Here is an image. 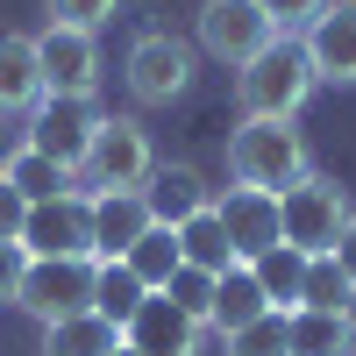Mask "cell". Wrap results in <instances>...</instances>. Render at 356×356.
Masks as SVG:
<instances>
[{"label":"cell","instance_id":"cell-29","mask_svg":"<svg viewBox=\"0 0 356 356\" xmlns=\"http://www.w3.org/2000/svg\"><path fill=\"white\" fill-rule=\"evenodd\" d=\"M257 8L271 15V29H278V36H300V29H307L321 8H328V0H257Z\"/></svg>","mask_w":356,"mask_h":356},{"label":"cell","instance_id":"cell-4","mask_svg":"<svg viewBox=\"0 0 356 356\" xmlns=\"http://www.w3.org/2000/svg\"><path fill=\"white\" fill-rule=\"evenodd\" d=\"M100 122L107 114L93 107V100H65V93H43L36 107H29V150L36 157H50V164H65L72 178L86 171V157H93V136H100Z\"/></svg>","mask_w":356,"mask_h":356},{"label":"cell","instance_id":"cell-13","mask_svg":"<svg viewBox=\"0 0 356 356\" xmlns=\"http://www.w3.org/2000/svg\"><path fill=\"white\" fill-rule=\"evenodd\" d=\"M122 342H129V349H143V356H200L207 328H200L193 314H178L164 292H150V300L136 307V321L122 328Z\"/></svg>","mask_w":356,"mask_h":356},{"label":"cell","instance_id":"cell-22","mask_svg":"<svg viewBox=\"0 0 356 356\" xmlns=\"http://www.w3.org/2000/svg\"><path fill=\"white\" fill-rule=\"evenodd\" d=\"M122 264H129V271L150 285V292H164V285H171V271L186 264V257H178V228H157V221H150V228L136 235V250H129Z\"/></svg>","mask_w":356,"mask_h":356},{"label":"cell","instance_id":"cell-25","mask_svg":"<svg viewBox=\"0 0 356 356\" xmlns=\"http://www.w3.org/2000/svg\"><path fill=\"white\" fill-rule=\"evenodd\" d=\"M356 300V285L335 257H307V271H300V307H349Z\"/></svg>","mask_w":356,"mask_h":356},{"label":"cell","instance_id":"cell-21","mask_svg":"<svg viewBox=\"0 0 356 356\" xmlns=\"http://www.w3.org/2000/svg\"><path fill=\"white\" fill-rule=\"evenodd\" d=\"M143 300H150V285H143V278L129 271L122 257H114V264H100V271H93V314H107L114 328H129Z\"/></svg>","mask_w":356,"mask_h":356},{"label":"cell","instance_id":"cell-5","mask_svg":"<svg viewBox=\"0 0 356 356\" xmlns=\"http://www.w3.org/2000/svg\"><path fill=\"white\" fill-rule=\"evenodd\" d=\"M157 171V150H150V129L136 114H107L100 136H93V157H86V186L93 193H143V178Z\"/></svg>","mask_w":356,"mask_h":356},{"label":"cell","instance_id":"cell-32","mask_svg":"<svg viewBox=\"0 0 356 356\" xmlns=\"http://www.w3.org/2000/svg\"><path fill=\"white\" fill-rule=\"evenodd\" d=\"M29 150V129H15V122H0V178H8V164Z\"/></svg>","mask_w":356,"mask_h":356},{"label":"cell","instance_id":"cell-24","mask_svg":"<svg viewBox=\"0 0 356 356\" xmlns=\"http://www.w3.org/2000/svg\"><path fill=\"white\" fill-rule=\"evenodd\" d=\"M8 186L36 207V200H57V193H72V171L65 164H50V157H36V150H22L15 164H8Z\"/></svg>","mask_w":356,"mask_h":356},{"label":"cell","instance_id":"cell-12","mask_svg":"<svg viewBox=\"0 0 356 356\" xmlns=\"http://www.w3.org/2000/svg\"><path fill=\"white\" fill-rule=\"evenodd\" d=\"M300 50H307L314 79L356 86V0H328V8L300 29Z\"/></svg>","mask_w":356,"mask_h":356},{"label":"cell","instance_id":"cell-2","mask_svg":"<svg viewBox=\"0 0 356 356\" xmlns=\"http://www.w3.org/2000/svg\"><path fill=\"white\" fill-rule=\"evenodd\" d=\"M314 171V150H307V136L292 129V122H235L228 136V178L235 186H257V193H285V186H300V178Z\"/></svg>","mask_w":356,"mask_h":356},{"label":"cell","instance_id":"cell-28","mask_svg":"<svg viewBox=\"0 0 356 356\" xmlns=\"http://www.w3.org/2000/svg\"><path fill=\"white\" fill-rule=\"evenodd\" d=\"M43 8H50L57 29H86V36H93L100 22H114V8H122V0H43Z\"/></svg>","mask_w":356,"mask_h":356},{"label":"cell","instance_id":"cell-30","mask_svg":"<svg viewBox=\"0 0 356 356\" xmlns=\"http://www.w3.org/2000/svg\"><path fill=\"white\" fill-rule=\"evenodd\" d=\"M22 221H29V200L0 178V243H22Z\"/></svg>","mask_w":356,"mask_h":356},{"label":"cell","instance_id":"cell-7","mask_svg":"<svg viewBox=\"0 0 356 356\" xmlns=\"http://www.w3.org/2000/svg\"><path fill=\"white\" fill-rule=\"evenodd\" d=\"M122 79H129V100H136V107H171V100L193 86V50L178 43L171 29H143V36L129 43Z\"/></svg>","mask_w":356,"mask_h":356},{"label":"cell","instance_id":"cell-6","mask_svg":"<svg viewBox=\"0 0 356 356\" xmlns=\"http://www.w3.org/2000/svg\"><path fill=\"white\" fill-rule=\"evenodd\" d=\"M93 271H100L93 257H29L15 307L36 314L43 328H50V321H65V314H86V307H93Z\"/></svg>","mask_w":356,"mask_h":356},{"label":"cell","instance_id":"cell-23","mask_svg":"<svg viewBox=\"0 0 356 356\" xmlns=\"http://www.w3.org/2000/svg\"><path fill=\"white\" fill-rule=\"evenodd\" d=\"M250 271H257V285H264V300H271L278 314H292V307H300V271H307V257L292 250V243H278V250H264V257L250 264Z\"/></svg>","mask_w":356,"mask_h":356},{"label":"cell","instance_id":"cell-16","mask_svg":"<svg viewBox=\"0 0 356 356\" xmlns=\"http://www.w3.org/2000/svg\"><path fill=\"white\" fill-rule=\"evenodd\" d=\"M36 100H43L36 36H0V122H29Z\"/></svg>","mask_w":356,"mask_h":356},{"label":"cell","instance_id":"cell-8","mask_svg":"<svg viewBox=\"0 0 356 356\" xmlns=\"http://www.w3.org/2000/svg\"><path fill=\"white\" fill-rule=\"evenodd\" d=\"M278 43V29H271V15L257 8V0H207L200 8V50L214 57V65H228V72H243L250 57H264Z\"/></svg>","mask_w":356,"mask_h":356},{"label":"cell","instance_id":"cell-18","mask_svg":"<svg viewBox=\"0 0 356 356\" xmlns=\"http://www.w3.org/2000/svg\"><path fill=\"white\" fill-rule=\"evenodd\" d=\"M114 349H122V328L107 314H93V307L43 328V356H114Z\"/></svg>","mask_w":356,"mask_h":356},{"label":"cell","instance_id":"cell-15","mask_svg":"<svg viewBox=\"0 0 356 356\" xmlns=\"http://www.w3.org/2000/svg\"><path fill=\"white\" fill-rule=\"evenodd\" d=\"M143 228H150V207H143V193H93V264L129 257Z\"/></svg>","mask_w":356,"mask_h":356},{"label":"cell","instance_id":"cell-19","mask_svg":"<svg viewBox=\"0 0 356 356\" xmlns=\"http://www.w3.org/2000/svg\"><path fill=\"white\" fill-rule=\"evenodd\" d=\"M264 314H271V300H264V285H257L250 264L221 271V285H214V328L235 335V328H250V321H264Z\"/></svg>","mask_w":356,"mask_h":356},{"label":"cell","instance_id":"cell-20","mask_svg":"<svg viewBox=\"0 0 356 356\" xmlns=\"http://www.w3.org/2000/svg\"><path fill=\"white\" fill-rule=\"evenodd\" d=\"M178 257H186L193 271H214V278L243 264V257H235V243H228V228H221V214H214V207H207V214H193L186 228H178Z\"/></svg>","mask_w":356,"mask_h":356},{"label":"cell","instance_id":"cell-31","mask_svg":"<svg viewBox=\"0 0 356 356\" xmlns=\"http://www.w3.org/2000/svg\"><path fill=\"white\" fill-rule=\"evenodd\" d=\"M22 271H29V250H22V243H0V300H15V292H22Z\"/></svg>","mask_w":356,"mask_h":356},{"label":"cell","instance_id":"cell-1","mask_svg":"<svg viewBox=\"0 0 356 356\" xmlns=\"http://www.w3.org/2000/svg\"><path fill=\"white\" fill-rule=\"evenodd\" d=\"M314 65H307V50L300 36H278L264 57H250L243 72H235V107L250 114V122H292L307 100H314Z\"/></svg>","mask_w":356,"mask_h":356},{"label":"cell","instance_id":"cell-3","mask_svg":"<svg viewBox=\"0 0 356 356\" xmlns=\"http://www.w3.org/2000/svg\"><path fill=\"white\" fill-rule=\"evenodd\" d=\"M278 207H285V243L300 250V257H328L342 243V228L356 221L349 186H335V178H321V171H307L300 186H285Z\"/></svg>","mask_w":356,"mask_h":356},{"label":"cell","instance_id":"cell-14","mask_svg":"<svg viewBox=\"0 0 356 356\" xmlns=\"http://www.w3.org/2000/svg\"><path fill=\"white\" fill-rule=\"evenodd\" d=\"M143 207H150L157 228H186L193 214L214 207V186L200 178V164H157L150 178H143Z\"/></svg>","mask_w":356,"mask_h":356},{"label":"cell","instance_id":"cell-17","mask_svg":"<svg viewBox=\"0 0 356 356\" xmlns=\"http://www.w3.org/2000/svg\"><path fill=\"white\" fill-rule=\"evenodd\" d=\"M285 335H292V356H356V314L349 307H292Z\"/></svg>","mask_w":356,"mask_h":356},{"label":"cell","instance_id":"cell-34","mask_svg":"<svg viewBox=\"0 0 356 356\" xmlns=\"http://www.w3.org/2000/svg\"><path fill=\"white\" fill-rule=\"evenodd\" d=\"M114 356H143V349H129V342H122V349H114Z\"/></svg>","mask_w":356,"mask_h":356},{"label":"cell","instance_id":"cell-27","mask_svg":"<svg viewBox=\"0 0 356 356\" xmlns=\"http://www.w3.org/2000/svg\"><path fill=\"white\" fill-rule=\"evenodd\" d=\"M285 321L292 314H264V321H250V328H235V335H221L228 342V356H292V335H285Z\"/></svg>","mask_w":356,"mask_h":356},{"label":"cell","instance_id":"cell-10","mask_svg":"<svg viewBox=\"0 0 356 356\" xmlns=\"http://www.w3.org/2000/svg\"><path fill=\"white\" fill-rule=\"evenodd\" d=\"M214 214H221V228H228V243H235L243 264H257L264 250L285 243V207H278V193L228 186V193H214Z\"/></svg>","mask_w":356,"mask_h":356},{"label":"cell","instance_id":"cell-26","mask_svg":"<svg viewBox=\"0 0 356 356\" xmlns=\"http://www.w3.org/2000/svg\"><path fill=\"white\" fill-rule=\"evenodd\" d=\"M214 271H193V264H178V271H171V285H164V300L178 307V314H193L200 321V328H214Z\"/></svg>","mask_w":356,"mask_h":356},{"label":"cell","instance_id":"cell-11","mask_svg":"<svg viewBox=\"0 0 356 356\" xmlns=\"http://www.w3.org/2000/svg\"><path fill=\"white\" fill-rule=\"evenodd\" d=\"M36 65H43V93H65V100H93L100 86V43L86 29H43L36 36Z\"/></svg>","mask_w":356,"mask_h":356},{"label":"cell","instance_id":"cell-9","mask_svg":"<svg viewBox=\"0 0 356 356\" xmlns=\"http://www.w3.org/2000/svg\"><path fill=\"white\" fill-rule=\"evenodd\" d=\"M22 250L29 257H93V193H57L36 200L22 221Z\"/></svg>","mask_w":356,"mask_h":356},{"label":"cell","instance_id":"cell-33","mask_svg":"<svg viewBox=\"0 0 356 356\" xmlns=\"http://www.w3.org/2000/svg\"><path fill=\"white\" fill-rule=\"evenodd\" d=\"M328 257H335V264H342V271H349V285H356V221H349V228H342V243H335V250H328Z\"/></svg>","mask_w":356,"mask_h":356}]
</instances>
